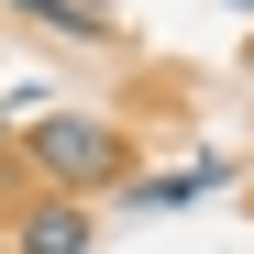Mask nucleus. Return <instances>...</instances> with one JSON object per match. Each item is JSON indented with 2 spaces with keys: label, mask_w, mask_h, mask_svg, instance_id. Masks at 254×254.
Returning <instances> with one entry per match:
<instances>
[{
  "label": "nucleus",
  "mask_w": 254,
  "mask_h": 254,
  "mask_svg": "<svg viewBox=\"0 0 254 254\" xmlns=\"http://www.w3.org/2000/svg\"><path fill=\"white\" fill-rule=\"evenodd\" d=\"M11 155H22L56 199H100V188L133 177V133H122V122H100V111H45Z\"/></svg>",
  "instance_id": "1"
},
{
  "label": "nucleus",
  "mask_w": 254,
  "mask_h": 254,
  "mask_svg": "<svg viewBox=\"0 0 254 254\" xmlns=\"http://www.w3.org/2000/svg\"><path fill=\"white\" fill-rule=\"evenodd\" d=\"M89 243H100L89 199H56V188H33L22 221H11V254H89Z\"/></svg>",
  "instance_id": "2"
},
{
  "label": "nucleus",
  "mask_w": 254,
  "mask_h": 254,
  "mask_svg": "<svg viewBox=\"0 0 254 254\" xmlns=\"http://www.w3.org/2000/svg\"><path fill=\"white\" fill-rule=\"evenodd\" d=\"M232 177V155H199V166H166V177H144V166H133V177H122V210H188L199 188H221Z\"/></svg>",
  "instance_id": "3"
},
{
  "label": "nucleus",
  "mask_w": 254,
  "mask_h": 254,
  "mask_svg": "<svg viewBox=\"0 0 254 254\" xmlns=\"http://www.w3.org/2000/svg\"><path fill=\"white\" fill-rule=\"evenodd\" d=\"M0 11H22L45 33H77V45H111V11H100V0H0Z\"/></svg>",
  "instance_id": "4"
},
{
  "label": "nucleus",
  "mask_w": 254,
  "mask_h": 254,
  "mask_svg": "<svg viewBox=\"0 0 254 254\" xmlns=\"http://www.w3.org/2000/svg\"><path fill=\"white\" fill-rule=\"evenodd\" d=\"M0 155H11V111H0Z\"/></svg>",
  "instance_id": "5"
}]
</instances>
